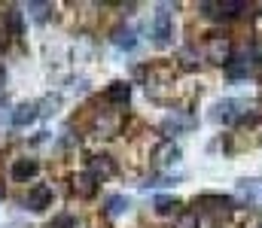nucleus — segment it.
Listing matches in <instances>:
<instances>
[{"instance_id": "393cba45", "label": "nucleus", "mask_w": 262, "mask_h": 228, "mask_svg": "<svg viewBox=\"0 0 262 228\" xmlns=\"http://www.w3.org/2000/svg\"><path fill=\"white\" fill-rule=\"evenodd\" d=\"M256 228H262V222H259V225H256Z\"/></svg>"}, {"instance_id": "f257e3e1", "label": "nucleus", "mask_w": 262, "mask_h": 228, "mask_svg": "<svg viewBox=\"0 0 262 228\" xmlns=\"http://www.w3.org/2000/svg\"><path fill=\"white\" fill-rule=\"evenodd\" d=\"M250 107L244 104V100H235V97H223V100H216L213 104V110H210V122H216V125H235V122H247L250 119V113H247Z\"/></svg>"}, {"instance_id": "f3484780", "label": "nucleus", "mask_w": 262, "mask_h": 228, "mask_svg": "<svg viewBox=\"0 0 262 228\" xmlns=\"http://www.w3.org/2000/svg\"><path fill=\"white\" fill-rule=\"evenodd\" d=\"M174 228H198V213L195 210H183V213H177Z\"/></svg>"}, {"instance_id": "a211bd4d", "label": "nucleus", "mask_w": 262, "mask_h": 228, "mask_svg": "<svg viewBox=\"0 0 262 228\" xmlns=\"http://www.w3.org/2000/svg\"><path fill=\"white\" fill-rule=\"evenodd\" d=\"M244 61H253V64H262V37H256V40L250 43V49H247Z\"/></svg>"}, {"instance_id": "9d476101", "label": "nucleus", "mask_w": 262, "mask_h": 228, "mask_svg": "<svg viewBox=\"0 0 262 228\" xmlns=\"http://www.w3.org/2000/svg\"><path fill=\"white\" fill-rule=\"evenodd\" d=\"M3 21H6V31H9L12 37H21V34H25V12H21L18 6H9V9L3 12Z\"/></svg>"}, {"instance_id": "39448f33", "label": "nucleus", "mask_w": 262, "mask_h": 228, "mask_svg": "<svg viewBox=\"0 0 262 228\" xmlns=\"http://www.w3.org/2000/svg\"><path fill=\"white\" fill-rule=\"evenodd\" d=\"M28 210H34V213H40V210H46V207H52V189L49 186H34L31 192H28Z\"/></svg>"}, {"instance_id": "f8f14e48", "label": "nucleus", "mask_w": 262, "mask_h": 228, "mask_svg": "<svg viewBox=\"0 0 262 228\" xmlns=\"http://www.w3.org/2000/svg\"><path fill=\"white\" fill-rule=\"evenodd\" d=\"M104 97H107L110 104H128L131 85H128V82H110V88L104 91Z\"/></svg>"}, {"instance_id": "5701e85b", "label": "nucleus", "mask_w": 262, "mask_h": 228, "mask_svg": "<svg viewBox=\"0 0 262 228\" xmlns=\"http://www.w3.org/2000/svg\"><path fill=\"white\" fill-rule=\"evenodd\" d=\"M3 79H6V70H3V64H0V85H3Z\"/></svg>"}, {"instance_id": "20e7f679", "label": "nucleus", "mask_w": 262, "mask_h": 228, "mask_svg": "<svg viewBox=\"0 0 262 228\" xmlns=\"http://www.w3.org/2000/svg\"><path fill=\"white\" fill-rule=\"evenodd\" d=\"M70 189H73V195H76V198H85V201H89V198H95V195H98V180L85 170V173H76V176L70 180Z\"/></svg>"}, {"instance_id": "aec40b11", "label": "nucleus", "mask_w": 262, "mask_h": 228, "mask_svg": "<svg viewBox=\"0 0 262 228\" xmlns=\"http://www.w3.org/2000/svg\"><path fill=\"white\" fill-rule=\"evenodd\" d=\"M250 73H253V67H250L247 61H244V64H229V76H232V79H238V76H250Z\"/></svg>"}, {"instance_id": "f03ea898", "label": "nucleus", "mask_w": 262, "mask_h": 228, "mask_svg": "<svg viewBox=\"0 0 262 228\" xmlns=\"http://www.w3.org/2000/svg\"><path fill=\"white\" fill-rule=\"evenodd\" d=\"M232 55H235L232 37H223V34H213V37H207V43H204V58H207L210 64L229 67V64H232Z\"/></svg>"}, {"instance_id": "423d86ee", "label": "nucleus", "mask_w": 262, "mask_h": 228, "mask_svg": "<svg viewBox=\"0 0 262 228\" xmlns=\"http://www.w3.org/2000/svg\"><path fill=\"white\" fill-rule=\"evenodd\" d=\"M89 173L101 183V180H110L116 173V164L110 155H95V158H89Z\"/></svg>"}, {"instance_id": "b1692460", "label": "nucleus", "mask_w": 262, "mask_h": 228, "mask_svg": "<svg viewBox=\"0 0 262 228\" xmlns=\"http://www.w3.org/2000/svg\"><path fill=\"white\" fill-rule=\"evenodd\" d=\"M0 46H6V40H0Z\"/></svg>"}, {"instance_id": "2eb2a0df", "label": "nucleus", "mask_w": 262, "mask_h": 228, "mask_svg": "<svg viewBox=\"0 0 262 228\" xmlns=\"http://www.w3.org/2000/svg\"><path fill=\"white\" fill-rule=\"evenodd\" d=\"M177 207H180L177 198H156V213L159 216H171V213H177Z\"/></svg>"}, {"instance_id": "412c9836", "label": "nucleus", "mask_w": 262, "mask_h": 228, "mask_svg": "<svg viewBox=\"0 0 262 228\" xmlns=\"http://www.w3.org/2000/svg\"><path fill=\"white\" fill-rule=\"evenodd\" d=\"M73 225H76V222H73V216H55L49 228H73Z\"/></svg>"}, {"instance_id": "4be33fe9", "label": "nucleus", "mask_w": 262, "mask_h": 228, "mask_svg": "<svg viewBox=\"0 0 262 228\" xmlns=\"http://www.w3.org/2000/svg\"><path fill=\"white\" fill-rule=\"evenodd\" d=\"M238 189L247 195H256V180H238Z\"/></svg>"}, {"instance_id": "ddd939ff", "label": "nucleus", "mask_w": 262, "mask_h": 228, "mask_svg": "<svg viewBox=\"0 0 262 228\" xmlns=\"http://www.w3.org/2000/svg\"><path fill=\"white\" fill-rule=\"evenodd\" d=\"M113 46H119V49L131 52V49L137 46V37H134V31H131V28H119V31L113 34Z\"/></svg>"}, {"instance_id": "7ed1b4c3", "label": "nucleus", "mask_w": 262, "mask_h": 228, "mask_svg": "<svg viewBox=\"0 0 262 228\" xmlns=\"http://www.w3.org/2000/svg\"><path fill=\"white\" fill-rule=\"evenodd\" d=\"M171 37H174L171 12H168V6H159V12H156V18H152V43H156L159 49H165V46H171Z\"/></svg>"}, {"instance_id": "0eeeda50", "label": "nucleus", "mask_w": 262, "mask_h": 228, "mask_svg": "<svg viewBox=\"0 0 262 228\" xmlns=\"http://www.w3.org/2000/svg\"><path fill=\"white\" fill-rule=\"evenodd\" d=\"M152 158H156V164L159 167H168V164H177L180 161V146L174 143V140H162L156 152H152Z\"/></svg>"}, {"instance_id": "1a4fd4ad", "label": "nucleus", "mask_w": 262, "mask_h": 228, "mask_svg": "<svg viewBox=\"0 0 262 228\" xmlns=\"http://www.w3.org/2000/svg\"><path fill=\"white\" fill-rule=\"evenodd\" d=\"M37 116H40V107H37V104H18V107L12 110V125H15V128H25V125H31Z\"/></svg>"}, {"instance_id": "dca6fc26", "label": "nucleus", "mask_w": 262, "mask_h": 228, "mask_svg": "<svg viewBox=\"0 0 262 228\" xmlns=\"http://www.w3.org/2000/svg\"><path fill=\"white\" fill-rule=\"evenodd\" d=\"M125 210H128V198H122V195L107 198V213H110V216H119V213H125Z\"/></svg>"}, {"instance_id": "6ab92c4d", "label": "nucleus", "mask_w": 262, "mask_h": 228, "mask_svg": "<svg viewBox=\"0 0 262 228\" xmlns=\"http://www.w3.org/2000/svg\"><path fill=\"white\" fill-rule=\"evenodd\" d=\"M49 9H52V6H49V3H28V12H31V15H34V18H37V21H43V18H46V12H49Z\"/></svg>"}, {"instance_id": "6e6552de", "label": "nucleus", "mask_w": 262, "mask_h": 228, "mask_svg": "<svg viewBox=\"0 0 262 228\" xmlns=\"http://www.w3.org/2000/svg\"><path fill=\"white\" fill-rule=\"evenodd\" d=\"M37 170H40V164H37L34 158H18V161L12 164V180H15V183H28V180L37 176Z\"/></svg>"}, {"instance_id": "9b49d317", "label": "nucleus", "mask_w": 262, "mask_h": 228, "mask_svg": "<svg viewBox=\"0 0 262 228\" xmlns=\"http://www.w3.org/2000/svg\"><path fill=\"white\" fill-rule=\"evenodd\" d=\"M195 204H204V207L210 204V210H213V213H220V210H223V213H229V210L235 207V201H232V198H226V195H201Z\"/></svg>"}, {"instance_id": "4468645a", "label": "nucleus", "mask_w": 262, "mask_h": 228, "mask_svg": "<svg viewBox=\"0 0 262 228\" xmlns=\"http://www.w3.org/2000/svg\"><path fill=\"white\" fill-rule=\"evenodd\" d=\"M192 125H195V119H180V116H168V119L162 122V131H165V134H171V131L177 134V131H186V128H192Z\"/></svg>"}]
</instances>
